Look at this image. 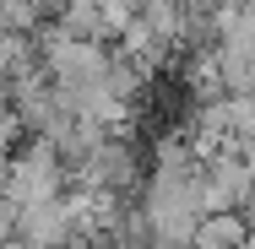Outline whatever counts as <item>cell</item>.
Instances as JSON below:
<instances>
[{"instance_id": "1", "label": "cell", "mask_w": 255, "mask_h": 249, "mask_svg": "<svg viewBox=\"0 0 255 249\" xmlns=\"http://www.w3.org/2000/svg\"><path fill=\"white\" fill-rule=\"evenodd\" d=\"M71 190V168H65V157L49 147V141H22V147L5 157V168H0V200L11 206V211H33V206H49Z\"/></svg>"}]
</instances>
